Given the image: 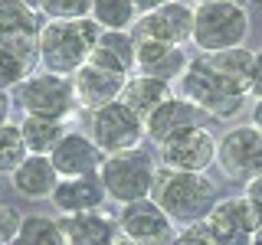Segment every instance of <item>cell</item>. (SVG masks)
<instances>
[{"instance_id": "cell-1", "label": "cell", "mask_w": 262, "mask_h": 245, "mask_svg": "<svg viewBox=\"0 0 262 245\" xmlns=\"http://www.w3.org/2000/svg\"><path fill=\"white\" fill-rule=\"evenodd\" d=\"M98 36H102V27L92 16H85V20H46L36 36L39 69L72 79L89 62Z\"/></svg>"}, {"instance_id": "cell-2", "label": "cell", "mask_w": 262, "mask_h": 245, "mask_svg": "<svg viewBox=\"0 0 262 245\" xmlns=\"http://www.w3.org/2000/svg\"><path fill=\"white\" fill-rule=\"evenodd\" d=\"M151 200L167 212V219L174 226L193 229L203 226L213 206L220 203L216 186L207 174H187V170H158Z\"/></svg>"}, {"instance_id": "cell-3", "label": "cell", "mask_w": 262, "mask_h": 245, "mask_svg": "<svg viewBox=\"0 0 262 245\" xmlns=\"http://www.w3.org/2000/svg\"><path fill=\"white\" fill-rule=\"evenodd\" d=\"M180 98H187V102H193L196 108H200L207 118H216V121H229L239 114V108L246 105V92L243 85H236V82L223 79L220 72H213L207 62H203V56H193L190 65H187V72L180 76Z\"/></svg>"}, {"instance_id": "cell-4", "label": "cell", "mask_w": 262, "mask_h": 245, "mask_svg": "<svg viewBox=\"0 0 262 245\" xmlns=\"http://www.w3.org/2000/svg\"><path fill=\"white\" fill-rule=\"evenodd\" d=\"M249 36V7L236 0H210L193 7V36L196 53H223L246 46Z\"/></svg>"}, {"instance_id": "cell-5", "label": "cell", "mask_w": 262, "mask_h": 245, "mask_svg": "<svg viewBox=\"0 0 262 245\" xmlns=\"http://www.w3.org/2000/svg\"><path fill=\"white\" fill-rule=\"evenodd\" d=\"M98 177H102V186L108 193V200L118 203V206H128V203H138V200L151 196L154 180H158V163H154V157L144 147H135V151L105 157Z\"/></svg>"}, {"instance_id": "cell-6", "label": "cell", "mask_w": 262, "mask_h": 245, "mask_svg": "<svg viewBox=\"0 0 262 245\" xmlns=\"http://www.w3.org/2000/svg\"><path fill=\"white\" fill-rule=\"evenodd\" d=\"M16 105L27 114H43V118H56V121H69L72 111L79 108L72 79L53 76V72H43V69L30 72L16 85Z\"/></svg>"}, {"instance_id": "cell-7", "label": "cell", "mask_w": 262, "mask_h": 245, "mask_svg": "<svg viewBox=\"0 0 262 245\" xmlns=\"http://www.w3.org/2000/svg\"><path fill=\"white\" fill-rule=\"evenodd\" d=\"M216 163L229 183H252L262 177V131L256 125H236L216 141Z\"/></svg>"}, {"instance_id": "cell-8", "label": "cell", "mask_w": 262, "mask_h": 245, "mask_svg": "<svg viewBox=\"0 0 262 245\" xmlns=\"http://www.w3.org/2000/svg\"><path fill=\"white\" fill-rule=\"evenodd\" d=\"M89 137L105 151V157H112V154H125V151L141 147L147 134H144V121L118 98V102L92 111Z\"/></svg>"}, {"instance_id": "cell-9", "label": "cell", "mask_w": 262, "mask_h": 245, "mask_svg": "<svg viewBox=\"0 0 262 245\" xmlns=\"http://www.w3.org/2000/svg\"><path fill=\"white\" fill-rule=\"evenodd\" d=\"M262 223L259 206L249 196H226L220 200L203 223V232L216 245H252V232Z\"/></svg>"}, {"instance_id": "cell-10", "label": "cell", "mask_w": 262, "mask_h": 245, "mask_svg": "<svg viewBox=\"0 0 262 245\" xmlns=\"http://www.w3.org/2000/svg\"><path fill=\"white\" fill-rule=\"evenodd\" d=\"M135 43H177L187 46L193 36V7L184 0H170V4L147 10L135 20L131 27Z\"/></svg>"}, {"instance_id": "cell-11", "label": "cell", "mask_w": 262, "mask_h": 245, "mask_svg": "<svg viewBox=\"0 0 262 245\" xmlns=\"http://www.w3.org/2000/svg\"><path fill=\"white\" fill-rule=\"evenodd\" d=\"M118 229H121V239H128L135 245H174V239H177V232H174L177 226L170 223L167 212L151 196L121 206Z\"/></svg>"}, {"instance_id": "cell-12", "label": "cell", "mask_w": 262, "mask_h": 245, "mask_svg": "<svg viewBox=\"0 0 262 245\" xmlns=\"http://www.w3.org/2000/svg\"><path fill=\"white\" fill-rule=\"evenodd\" d=\"M216 141L207 125H196L174 134L161 144V163L167 170H187V174H203L216 160Z\"/></svg>"}, {"instance_id": "cell-13", "label": "cell", "mask_w": 262, "mask_h": 245, "mask_svg": "<svg viewBox=\"0 0 262 245\" xmlns=\"http://www.w3.org/2000/svg\"><path fill=\"white\" fill-rule=\"evenodd\" d=\"M49 160H53L59 180L62 177H92V174L102 170L105 151L89 134H82V131H69V134L56 144V151L49 154Z\"/></svg>"}, {"instance_id": "cell-14", "label": "cell", "mask_w": 262, "mask_h": 245, "mask_svg": "<svg viewBox=\"0 0 262 245\" xmlns=\"http://www.w3.org/2000/svg\"><path fill=\"white\" fill-rule=\"evenodd\" d=\"M125 82H128V76H118V72H108V69H102V65L85 62L76 76H72L79 108L98 111V108H105V105L118 102L121 92H125Z\"/></svg>"}, {"instance_id": "cell-15", "label": "cell", "mask_w": 262, "mask_h": 245, "mask_svg": "<svg viewBox=\"0 0 262 245\" xmlns=\"http://www.w3.org/2000/svg\"><path fill=\"white\" fill-rule=\"evenodd\" d=\"M203 121H207V114L196 108L193 102H187V98H180V95H170L161 108H154L144 118V134H147V141L164 144L174 134H180V131H187V128H196V125H203Z\"/></svg>"}, {"instance_id": "cell-16", "label": "cell", "mask_w": 262, "mask_h": 245, "mask_svg": "<svg viewBox=\"0 0 262 245\" xmlns=\"http://www.w3.org/2000/svg\"><path fill=\"white\" fill-rule=\"evenodd\" d=\"M187 49L177 43H138L135 49V72L138 76H151L161 82H180V76L187 72Z\"/></svg>"}, {"instance_id": "cell-17", "label": "cell", "mask_w": 262, "mask_h": 245, "mask_svg": "<svg viewBox=\"0 0 262 245\" xmlns=\"http://www.w3.org/2000/svg\"><path fill=\"white\" fill-rule=\"evenodd\" d=\"M108 200L102 186V177H62L56 193L49 196V203L56 206L59 216H79V212H95L102 209V203Z\"/></svg>"}, {"instance_id": "cell-18", "label": "cell", "mask_w": 262, "mask_h": 245, "mask_svg": "<svg viewBox=\"0 0 262 245\" xmlns=\"http://www.w3.org/2000/svg\"><path fill=\"white\" fill-rule=\"evenodd\" d=\"M62 232H66V245H118L121 242L118 219L105 216L102 209L62 216Z\"/></svg>"}, {"instance_id": "cell-19", "label": "cell", "mask_w": 262, "mask_h": 245, "mask_svg": "<svg viewBox=\"0 0 262 245\" xmlns=\"http://www.w3.org/2000/svg\"><path fill=\"white\" fill-rule=\"evenodd\" d=\"M135 49L138 43L131 36V30H102L89 62L102 65L108 72H118V76H131L135 72Z\"/></svg>"}, {"instance_id": "cell-20", "label": "cell", "mask_w": 262, "mask_h": 245, "mask_svg": "<svg viewBox=\"0 0 262 245\" xmlns=\"http://www.w3.org/2000/svg\"><path fill=\"white\" fill-rule=\"evenodd\" d=\"M10 183L13 190L27 200H49L59 186V174H56L53 160L49 157H39V154H30L27 160L10 174Z\"/></svg>"}, {"instance_id": "cell-21", "label": "cell", "mask_w": 262, "mask_h": 245, "mask_svg": "<svg viewBox=\"0 0 262 245\" xmlns=\"http://www.w3.org/2000/svg\"><path fill=\"white\" fill-rule=\"evenodd\" d=\"M33 65H39L36 39H0V92H16Z\"/></svg>"}, {"instance_id": "cell-22", "label": "cell", "mask_w": 262, "mask_h": 245, "mask_svg": "<svg viewBox=\"0 0 262 245\" xmlns=\"http://www.w3.org/2000/svg\"><path fill=\"white\" fill-rule=\"evenodd\" d=\"M170 95H177L170 82H161V79H151V76H138V72H131L128 82H125V92H121V102H125L128 108L144 121L147 114H151L154 108H161V105L167 102Z\"/></svg>"}, {"instance_id": "cell-23", "label": "cell", "mask_w": 262, "mask_h": 245, "mask_svg": "<svg viewBox=\"0 0 262 245\" xmlns=\"http://www.w3.org/2000/svg\"><path fill=\"white\" fill-rule=\"evenodd\" d=\"M43 23L30 0H0V39H36Z\"/></svg>"}, {"instance_id": "cell-24", "label": "cell", "mask_w": 262, "mask_h": 245, "mask_svg": "<svg viewBox=\"0 0 262 245\" xmlns=\"http://www.w3.org/2000/svg\"><path fill=\"white\" fill-rule=\"evenodd\" d=\"M20 131H23V141H27L30 154H39V157H49V154L56 151V144L69 134V131H66V121L43 118V114H27V118L20 121Z\"/></svg>"}, {"instance_id": "cell-25", "label": "cell", "mask_w": 262, "mask_h": 245, "mask_svg": "<svg viewBox=\"0 0 262 245\" xmlns=\"http://www.w3.org/2000/svg\"><path fill=\"white\" fill-rule=\"evenodd\" d=\"M196 56H203V62L213 72H220L223 79L236 82L249 92V72H252V56H256L252 49L236 46V49H223V53H196Z\"/></svg>"}, {"instance_id": "cell-26", "label": "cell", "mask_w": 262, "mask_h": 245, "mask_svg": "<svg viewBox=\"0 0 262 245\" xmlns=\"http://www.w3.org/2000/svg\"><path fill=\"white\" fill-rule=\"evenodd\" d=\"M13 245H66L62 219L43 216V212L23 216V226H20V232H16Z\"/></svg>"}, {"instance_id": "cell-27", "label": "cell", "mask_w": 262, "mask_h": 245, "mask_svg": "<svg viewBox=\"0 0 262 245\" xmlns=\"http://www.w3.org/2000/svg\"><path fill=\"white\" fill-rule=\"evenodd\" d=\"M141 16L135 0H92V20L102 30H131Z\"/></svg>"}, {"instance_id": "cell-28", "label": "cell", "mask_w": 262, "mask_h": 245, "mask_svg": "<svg viewBox=\"0 0 262 245\" xmlns=\"http://www.w3.org/2000/svg\"><path fill=\"white\" fill-rule=\"evenodd\" d=\"M27 157H30V147H27V141H23L20 125L7 121V125L0 128V174L10 177Z\"/></svg>"}, {"instance_id": "cell-29", "label": "cell", "mask_w": 262, "mask_h": 245, "mask_svg": "<svg viewBox=\"0 0 262 245\" xmlns=\"http://www.w3.org/2000/svg\"><path fill=\"white\" fill-rule=\"evenodd\" d=\"M43 20H85L92 16V0H36Z\"/></svg>"}, {"instance_id": "cell-30", "label": "cell", "mask_w": 262, "mask_h": 245, "mask_svg": "<svg viewBox=\"0 0 262 245\" xmlns=\"http://www.w3.org/2000/svg\"><path fill=\"white\" fill-rule=\"evenodd\" d=\"M20 226H23L20 209L10 206V203H0V239H4L7 245H13L16 232H20Z\"/></svg>"}, {"instance_id": "cell-31", "label": "cell", "mask_w": 262, "mask_h": 245, "mask_svg": "<svg viewBox=\"0 0 262 245\" xmlns=\"http://www.w3.org/2000/svg\"><path fill=\"white\" fill-rule=\"evenodd\" d=\"M174 245H216L210 239L207 232H203V226H193V229H184V232H177Z\"/></svg>"}, {"instance_id": "cell-32", "label": "cell", "mask_w": 262, "mask_h": 245, "mask_svg": "<svg viewBox=\"0 0 262 245\" xmlns=\"http://www.w3.org/2000/svg\"><path fill=\"white\" fill-rule=\"evenodd\" d=\"M249 95L262 98V49L252 56V72H249Z\"/></svg>"}, {"instance_id": "cell-33", "label": "cell", "mask_w": 262, "mask_h": 245, "mask_svg": "<svg viewBox=\"0 0 262 245\" xmlns=\"http://www.w3.org/2000/svg\"><path fill=\"white\" fill-rule=\"evenodd\" d=\"M246 196H249V200L259 206V212H262V177H256L252 183H246Z\"/></svg>"}, {"instance_id": "cell-34", "label": "cell", "mask_w": 262, "mask_h": 245, "mask_svg": "<svg viewBox=\"0 0 262 245\" xmlns=\"http://www.w3.org/2000/svg\"><path fill=\"white\" fill-rule=\"evenodd\" d=\"M10 121V92H0V128Z\"/></svg>"}, {"instance_id": "cell-35", "label": "cell", "mask_w": 262, "mask_h": 245, "mask_svg": "<svg viewBox=\"0 0 262 245\" xmlns=\"http://www.w3.org/2000/svg\"><path fill=\"white\" fill-rule=\"evenodd\" d=\"M249 125H256L262 131V98H256V105H252V111H249Z\"/></svg>"}, {"instance_id": "cell-36", "label": "cell", "mask_w": 262, "mask_h": 245, "mask_svg": "<svg viewBox=\"0 0 262 245\" xmlns=\"http://www.w3.org/2000/svg\"><path fill=\"white\" fill-rule=\"evenodd\" d=\"M135 4H138V10H141V13H147V10H158V7L170 4V0H135Z\"/></svg>"}, {"instance_id": "cell-37", "label": "cell", "mask_w": 262, "mask_h": 245, "mask_svg": "<svg viewBox=\"0 0 262 245\" xmlns=\"http://www.w3.org/2000/svg\"><path fill=\"white\" fill-rule=\"evenodd\" d=\"M252 245H262V223H259L256 232H252Z\"/></svg>"}, {"instance_id": "cell-38", "label": "cell", "mask_w": 262, "mask_h": 245, "mask_svg": "<svg viewBox=\"0 0 262 245\" xmlns=\"http://www.w3.org/2000/svg\"><path fill=\"white\" fill-rule=\"evenodd\" d=\"M196 4H210V0H196ZM236 4H243V7H249L252 0H236Z\"/></svg>"}, {"instance_id": "cell-39", "label": "cell", "mask_w": 262, "mask_h": 245, "mask_svg": "<svg viewBox=\"0 0 262 245\" xmlns=\"http://www.w3.org/2000/svg\"><path fill=\"white\" fill-rule=\"evenodd\" d=\"M118 245H135V242H128V239H121V242H118Z\"/></svg>"}, {"instance_id": "cell-40", "label": "cell", "mask_w": 262, "mask_h": 245, "mask_svg": "<svg viewBox=\"0 0 262 245\" xmlns=\"http://www.w3.org/2000/svg\"><path fill=\"white\" fill-rule=\"evenodd\" d=\"M0 245H7V242H4V239H0Z\"/></svg>"}]
</instances>
